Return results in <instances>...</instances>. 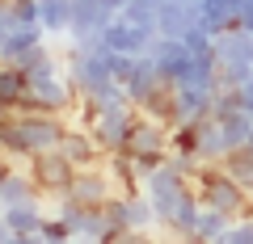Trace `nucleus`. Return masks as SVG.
<instances>
[{
  "instance_id": "16",
  "label": "nucleus",
  "mask_w": 253,
  "mask_h": 244,
  "mask_svg": "<svg viewBox=\"0 0 253 244\" xmlns=\"http://www.w3.org/2000/svg\"><path fill=\"white\" fill-rule=\"evenodd\" d=\"M236 9H241V0H203V26L211 34L236 30Z\"/></svg>"
},
{
  "instance_id": "15",
  "label": "nucleus",
  "mask_w": 253,
  "mask_h": 244,
  "mask_svg": "<svg viewBox=\"0 0 253 244\" xmlns=\"http://www.w3.org/2000/svg\"><path fill=\"white\" fill-rule=\"evenodd\" d=\"M236 215H228V210L219 207H203L199 210V227H194V240H207V244H224V232L232 227Z\"/></svg>"
},
{
  "instance_id": "21",
  "label": "nucleus",
  "mask_w": 253,
  "mask_h": 244,
  "mask_svg": "<svg viewBox=\"0 0 253 244\" xmlns=\"http://www.w3.org/2000/svg\"><path fill=\"white\" fill-rule=\"evenodd\" d=\"M245 147H253V131H249V143H245Z\"/></svg>"
},
{
  "instance_id": "9",
  "label": "nucleus",
  "mask_w": 253,
  "mask_h": 244,
  "mask_svg": "<svg viewBox=\"0 0 253 244\" xmlns=\"http://www.w3.org/2000/svg\"><path fill=\"white\" fill-rule=\"evenodd\" d=\"M152 30L135 26V21L126 17H114L106 30H101V46H110V51H123V55H144L148 46H152Z\"/></svg>"
},
{
  "instance_id": "6",
  "label": "nucleus",
  "mask_w": 253,
  "mask_h": 244,
  "mask_svg": "<svg viewBox=\"0 0 253 244\" xmlns=\"http://www.w3.org/2000/svg\"><path fill=\"white\" fill-rule=\"evenodd\" d=\"M169 135H173L169 118L139 109L131 122V135H126V152H169Z\"/></svg>"
},
{
  "instance_id": "10",
  "label": "nucleus",
  "mask_w": 253,
  "mask_h": 244,
  "mask_svg": "<svg viewBox=\"0 0 253 244\" xmlns=\"http://www.w3.org/2000/svg\"><path fill=\"white\" fill-rule=\"evenodd\" d=\"M194 26H203V0H169L156 13V30L169 34V38H181Z\"/></svg>"
},
{
  "instance_id": "2",
  "label": "nucleus",
  "mask_w": 253,
  "mask_h": 244,
  "mask_svg": "<svg viewBox=\"0 0 253 244\" xmlns=\"http://www.w3.org/2000/svg\"><path fill=\"white\" fill-rule=\"evenodd\" d=\"M194 194H199L203 207H219V210H228V215H241V210L253 207V194L245 190L224 164H203V169L194 173Z\"/></svg>"
},
{
  "instance_id": "22",
  "label": "nucleus",
  "mask_w": 253,
  "mask_h": 244,
  "mask_svg": "<svg viewBox=\"0 0 253 244\" xmlns=\"http://www.w3.org/2000/svg\"><path fill=\"white\" fill-rule=\"evenodd\" d=\"M152 4H169V0H152Z\"/></svg>"
},
{
  "instance_id": "11",
  "label": "nucleus",
  "mask_w": 253,
  "mask_h": 244,
  "mask_svg": "<svg viewBox=\"0 0 253 244\" xmlns=\"http://www.w3.org/2000/svg\"><path fill=\"white\" fill-rule=\"evenodd\" d=\"M59 152L68 156V160L76 164V169H84V164H101L106 160V152L97 147V139L89 135V127H68V135H63V143H59Z\"/></svg>"
},
{
  "instance_id": "14",
  "label": "nucleus",
  "mask_w": 253,
  "mask_h": 244,
  "mask_svg": "<svg viewBox=\"0 0 253 244\" xmlns=\"http://www.w3.org/2000/svg\"><path fill=\"white\" fill-rule=\"evenodd\" d=\"M199 156H203V164H219L228 156V139H224V131H219V122L215 118H199Z\"/></svg>"
},
{
  "instance_id": "3",
  "label": "nucleus",
  "mask_w": 253,
  "mask_h": 244,
  "mask_svg": "<svg viewBox=\"0 0 253 244\" xmlns=\"http://www.w3.org/2000/svg\"><path fill=\"white\" fill-rule=\"evenodd\" d=\"M17 114V131L26 152H46V147H59L63 135H68V114H55V109H13Z\"/></svg>"
},
{
  "instance_id": "5",
  "label": "nucleus",
  "mask_w": 253,
  "mask_h": 244,
  "mask_svg": "<svg viewBox=\"0 0 253 244\" xmlns=\"http://www.w3.org/2000/svg\"><path fill=\"white\" fill-rule=\"evenodd\" d=\"M114 194H118V185H114L106 164H84V169H76L72 185H68V198L84 202V207H106Z\"/></svg>"
},
{
  "instance_id": "20",
  "label": "nucleus",
  "mask_w": 253,
  "mask_h": 244,
  "mask_svg": "<svg viewBox=\"0 0 253 244\" xmlns=\"http://www.w3.org/2000/svg\"><path fill=\"white\" fill-rule=\"evenodd\" d=\"M9 114H13V109H9V105H4V101H0V118H9Z\"/></svg>"
},
{
  "instance_id": "7",
  "label": "nucleus",
  "mask_w": 253,
  "mask_h": 244,
  "mask_svg": "<svg viewBox=\"0 0 253 244\" xmlns=\"http://www.w3.org/2000/svg\"><path fill=\"white\" fill-rule=\"evenodd\" d=\"M26 202H42V190H38V181L26 173V164L9 160L0 169V210L4 207H26Z\"/></svg>"
},
{
  "instance_id": "1",
  "label": "nucleus",
  "mask_w": 253,
  "mask_h": 244,
  "mask_svg": "<svg viewBox=\"0 0 253 244\" xmlns=\"http://www.w3.org/2000/svg\"><path fill=\"white\" fill-rule=\"evenodd\" d=\"M81 105V93H76L72 76H68V59H59L55 51H46L34 68H30V97L21 109H55V114H68Z\"/></svg>"
},
{
  "instance_id": "17",
  "label": "nucleus",
  "mask_w": 253,
  "mask_h": 244,
  "mask_svg": "<svg viewBox=\"0 0 253 244\" xmlns=\"http://www.w3.org/2000/svg\"><path fill=\"white\" fill-rule=\"evenodd\" d=\"M156 13H161V4H152V0H126L123 9H118V17H126V21H135V26L152 30V34H161V30H156Z\"/></svg>"
},
{
  "instance_id": "12",
  "label": "nucleus",
  "mask_w": 253,
  "mask_h": 244,
  "mask_svg": "<svg viewBox=\"0 0 253 244\" xmlns=\"http://www.w3.org/2000/svg\"><path fill=\"white\" fill-rule=\"evenodd\" d=\"M30 97V72L17 64H0V101L9 109H21Z\"/></svg>"
},
{
  "instance_id": "18",
  "label": "nucleus",
  "mask_w": 253,
  "mask_h": 244,
  "mask_svg": "<svg viewBox=\"0 0 253 244\" xmlns=\"http://www.w3.org/2000/svg\"><path fill=\"white\" fill-rule=\"evenodd\" d=\"M224 244H253V207L232 219V227L224 232Z\"/></svg>"
},
{
  "instance_id": "13",
  "label": "nucleus",
  "mask_w": 253,
  "mask_h": 244,
  "mask_svg": "<svg viewBox=\"0 0 253 244\" xmlns=\"http://www.w3.org/2000/svg\"><path fill=\"white\" fill-rule=\"evenodd\" d=\"M38 26L51 38H63L72 30V0H38Z\"/></svg>"
},
{
  "instance_id": "19",
  "label": "nucleus",
  "mask_w": 253,
  "mask_h": 244,
  "mask_svg": "<svg viewBox=\"0 0 253 244\" xmlns=\"http://www.w3.org/2000/svg\"><path fill=\"white\" fill-rule=\"evenodd\" d=\"M236 26L253 34V0H241V9H236Z\"/></svg>"
},
{
  "instance_id": "8",
  "label": "nucleus",
  "mask_w": 253,
  "mask_h": 244,
  "mask_svg": "<svg viewBox=\"0 0 253 244\" xmlns=\"http://www.w3.org/2000/svg\"><path fill=\"white\" fill-rule=\"evenodd\" d=\"M215 93H219V89H194V84H181V89H173L169 122H199V118H207L211 105H215Z\"/></svg>"
},
{
  "instance_id": "4",
  "label": "nucleus",
  "mask_w": 253,
  "mask_h": 244,
  "mask_svg": "<svg viewBox=\"0 0 253 244\" xmlns=\"http://www.w3.org/2000/svg\"><path fill=\"white\" fill-rule=\"evenodd\" d=\"M26 173L38 181L42 202H55V198L68 194V185H72V177H76V164L68 160L59 147H46V152H34V156L26 160Z\"/></svg>"
}]
</instances>
